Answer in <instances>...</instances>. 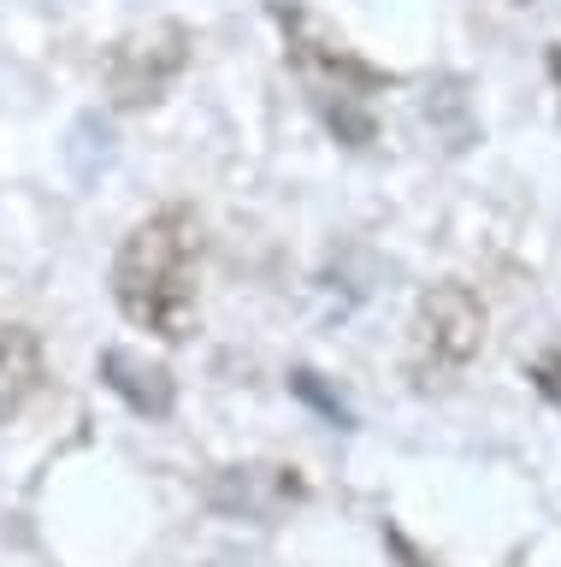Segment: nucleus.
<instances>
[{
	"instance_id": "1",
	"label": "nucleus",
	"mask_w": 561,
	"mask_h": 567,
	"mask_svg": "<svg viewBox=\"0 0 561 567\" xmlns=\"http://www.w3.org/2000/svg\"><path fill=\"white\" fill-rule=\"evenodd\" d=\"M196 296H201V219L196 207L172 202L125 230L113 255V301L136 331L184 343L196 331Z\"/></svg>"
},
{
	"instance_id": "2",
	"label": "nucleus",
	"mask_w": 561,
	"mask_h": 567,
	"mask_svg": "<svg viewBox=\"0 0 561 567\" xmlns=\"http://www.w3.org/2000/svg\"><path fill=\"white\" fill-rule=\"evenodd\" d=\"M272 18H278V30H284L290 65L302 71L308 95L325 113L331 131H337V142L366 148V142H373V95H384L396 78L378 65H366L325 18H313L308 7H295V0H272Z\"/></svg>"
},
{
	"instance_id": "3",
	"label": "nucleus",
	"mask_w": 561,
	"mask_h": 567,
	"mask_svg": "<svg viewBox=\"0 0 561 567\" xmlns=\"http://www.w3.org/2000/svg\"><path fill=\"white\" fill-rule=\"evenodd\" d=\"M479 349H485V301L455 278L432 284V290L414 301V319H408V372L419 384L449 379V372H461Z\"/></svg>"
},
{
	"instance_id": "4",
	"label": "nucleus",
	"mask_w": 561,
	"mask_h": 567,
	"mask_svg": "<svg viewBox=\"0 0 561 567\" xmlns=\"http://www.w3.org/2000/svg\"><path fill=\"white\" fill-rule=\"evenodd\" d=\"M189 24H178V18H154V24L118 35V42L107 48V95L113 106H148L160 101L172 83L184 78L189 65Z\"/></svg>"
},
{
	"instance_id": "5",
	"label": "nucleus",
	"mask_w": 561,
	"mask_h": 567,
	"mask_svg": "<svg viewBox=\"0 0 561 567\" xmlns=\"http://www.w3.org/2000/svg\"><path fill=\"white\" fill-rule=\"evenodd\" d=\"M302 496H308V485L295 467H225L214 478V508L242 514V520H278Z\"/></svg>"
},
{
	"instance_id": "6",
	"label": "nucleus",
	"mask_w": 561,
	"mask_h": 567,
	"mask_svg": "<svg viewBox=\"0 0 561 567\" xmlns=\"http://www.w3.org/2000/svg\"><path fill=\"white\" fill-rule=\"evenodd\" d=\"M101 384H107L113 396L125 402L131 414H143V420H166L172 408H178V384H172V372L160 361H148V354H136V349H107V354H101Z\"/></svg>"
},
{
	"instance_id": "7",
	"label": "nucleus",
	"mask_w": 561,
	"mask_h": 567,
	"mask_svg": "<svg viewBox=\"0 0 561 567\" xmlns=\"http://www.w3.org/2000/svg\"><path fill=\"white\" fill-rule=\"evenodd\" d=\"M42 372H48L42 337L30 331V326H19V319H0V425L37 402Z\"/></svg>"
},
{
	"instance_id": "8",
	"label": "nucleus",
	"mask_w": 561,
	"mask_h": 567,
	"mask_svg": "<svg viewBox=\"0 0 561 567\" xmlns=\"http://www.w3.org/2000/svg\"><path fill=\"white\" fill-rule=\"evenodd\" d=\"M290 384H295V396H308L313 408H325L331 420H349V408L331 396V390H320V379H313V372H290Z\"/></svg>"
},
{
	"instance_id": "9",
	"label": "nucleus",
	"mask_w": 561,
	"mask_h": 567,
	"mask_svg": "<svg viewBox=\"0 0 561 567\" xmlns=\"http://www.w3.org/2000/svg\"><path fill=\"white\" fill-rule=\"evenodd\" d=\"M532 384H538L550 402H561V349H550L543 361H532Z\"/></svg>"
},
{
	"instance_id": "10",
	"label": "nucleus",
	"mask_w": 561,
	"mask_h": 567,
	"mask_svg": "<svg viewBox=\"0 0 561 567\" xmlns=\"http://www.w3.org/2000/svg\"><path fill=\"white\" fill-rule=\"evenodd\" d=\"M391 549L402 556V567H426V556H419V549H414L408 538H402V532H391Z\"/></svg>"
}]
</instances>
